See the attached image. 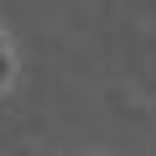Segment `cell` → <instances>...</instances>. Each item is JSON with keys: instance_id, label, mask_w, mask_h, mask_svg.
Returning a JSON list of instances; mask_svg holds the SVG:
<instances>
[{"instance_id": "obj_1", "label": "cell", "mask_w": 156, "mask_h": 156, "mask_svg": "<svg viewBox=\"0 0 156 156\" xmlns=\"http://www.w3.org/2000/svg\"><path fill=\"white\" fill-rule=\"evenodd\" d=\"M21 83V42L11 26H0V99H11Z\"/></svg>"}]
</instances>
